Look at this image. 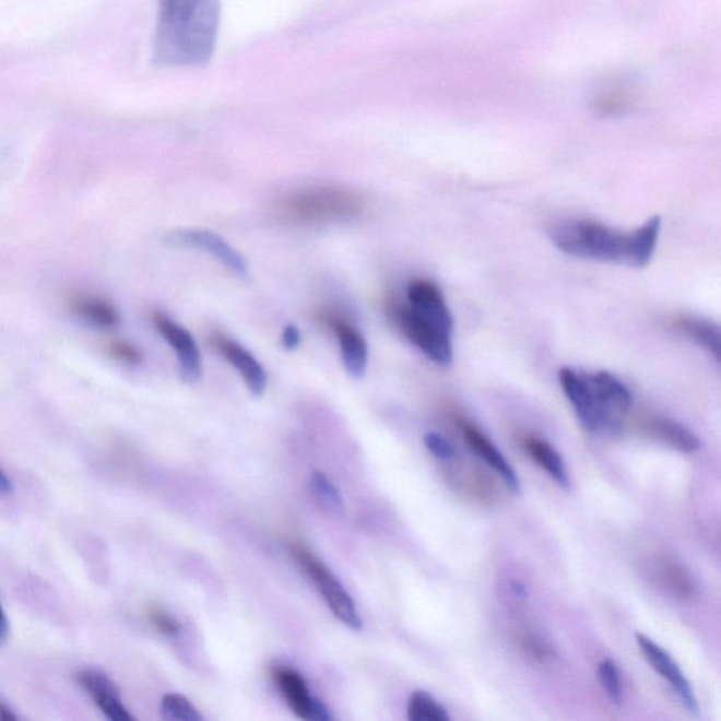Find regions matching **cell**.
Wrapping results in <instances>:
<instances>
[{
  "instance_id": "d6986e66",
  "label": "cell",
  "mask_w": 721,
  "mask_h": 721,
  "mask_svg": "<svg viewBox=\"0 0 721 721\" xmlns=\"http://www.w3.org/2000/svg\"><path fill=\"white\" fill-rule=\"evenodd\" d=\"M525 450H528L529 456L533 458L537 464L543 468L549 476L553 477L555 482L562 488H569V476L567 468H565L563 457L559 456V452L555 450L553 446H549L548 442L540 440L537 437H530L524 441Z\"/></svg>"
},
{
  "instance_id": "7a4b0ae2",
  "label": "cell",
  "mask_w": 721,
  "mask_h": 721,
  "mask_svg": "<svg viewBox=\"0 0 721 721\" xmlns=\"http://www.w3.org/2000/svg\"><path fill=\"white\" fill-rule=\"evenodd\" d=\"M661 218L651 217L633 232L592 221H567L549 227L554 246L565 255L611 264L645 268L654 256Z\"/></svg>"
},
{
  "instance_id": "7c38bea8",
  "label": "cell",
  "mask_w": 721,
  "mask_h": 721,
  "mask_svg": "<svg viewBox=\"0 0 721 721\" xmlns=\"http://www.w3.org/2000/svg\"><path fill=\"white\" fill-rule=\"evenodd\" d=\"M316 318L334 331L339 341L341 358H343L344 367L351 377H364L368 365V345L363 334L354 326L338 318L329 310H319Z\"/></svg>"
},
{
  "instance_id": "484cf974",
  "label": "cell",
  "mask_w": 721,
  "mask_h": 721,
  "mask_svg": "<svg viewBox=\"0 0 721 721\" xmlns=\"http://www.w3.org/2000/svg\"><path fill=\"white\" fill-rule=\"evenodd\" d=\"M425 446L433 456L440 458V460H451L456 456V448L452 447L451 442L435 432L427 433Z\"/></svg>"
},
{
  "instance_id": "5bb4252c",
  "label": "cell",
  "mask_w": 721,
  "mask_h": 721,
  "mask_svg": "<svg viewBox=\"0 0 721 721\" xmlns=\"http://www.w3.org/2000/svg\"><path fill=\"white\" fill-rule=\"evenodd\" d=\"M407 302L418 314L452 333L454 319H452L451 311L448 309L445 296L433 282L426 280L413 281L407 287Z\"/></svg>"
},
{
  "instance_id": "9a60e30c",
  "label": "cell",
  "mask_w": 721,
  "mask_h": 721,
  "mask_svg": "<svg viewBox=\"0 0 721 721\" xmlns=\"http://www.w3.org/2000/svg\"><path fill=\"white\" fill-rule=\"evenodd\" d=\"M462 433H464L466 445L471 447V450L475 454L488 464L492 470L496 472L500 477H504L506 485L510 492L513 494H520V480L518 474L509 461L506 460L505 456L501 454L499 448L489 440L484 433L477 430L476 427L470 425V423H464L462 425Z\"/></svg>"
},
{
  "instance_id": "30bf717a",
  "label": "cell",
  "mask_w": 721,
  "mask_h": 721,
  "mask_svg": "<svg viewBox=\"0 0 721 721\" xmlns=\"http://www.w3.org/2000/svg\"><path fill=\"white\" fill-rule=\"evenodd\" d=\"M272 678L297 718L309 721L331 720L329 709L323 701L310 694L308 684L299 672L287 666H277L272 670Z\"/></svg>"
},
{
  "instance_id": "8fae6325",
  "label": "cell",
  "mask_w": 721,
  "mask_h": 721,
  "mask_svg": "<svg viewBox=\"0 0 721 721\" xmlns=\"http://www.w3.org/2000/svg\"><path fill=\"white\" fill-rule=\"evenodd\" d=\"M209 343L221 354L223 359H226L240 374L252 397L261 398L264 394L268 375L265 368L262 367V364L251 351H248L245 345L228 338V335L218 333V331H213L211 338H209Z\"/></svg>"
},
{
  "instance_id": "6da1fadb",
  "label": "cell",
  "mask_w": 721,
  "mask_h": 721,
  "mask_svg": "<svg viewBox=\"0 0 721 721\" xmlns=\"http://www.w3.org/2000/svg\"><path fill=\"white\" fill-rule=\"evenodd\" d=\"M221 0H158L154 58L157 64L191 68L206 64L216 50Z\"/></svg>"
},
{
  "instance_id": "e0dca14e",
  "label": "cell",
  "mask_w": 721,
  "mask_h": 721,
  "mask_svg": "<svg viewBox=\"0 0 721 721\" xmlns=\"http://www.w3.org/2000/svg\"><path fill=\"white\" fill-rule=\"evenodd\" d=\"M646 432L664 445L674 448L685 454L696 452L700 448V440L681 423L670 418L654 417L647 422Z\"/></svg>"
},
{
  "instance_id": "83f0119b",
  "label": "cell",
  "mask_w": 721,
  "mask_h": 721,
  "mask_svg": "<svg viewBox=\"0 0 721 721\" xmlns=\"http://www.w3.org/2000/svg\"><path fill=\"white\" fill-rule=\"evenodd\" d=\"M0 492L3 496L12 495L14 492L13 482L4 471L0 472Z\"/></svg>"
},
{
  "instance_id": "603a6c76",
  "label": "cell",
  "mask_w": 721,
  "mask_h": 721,
  "mask_svg": "<svg viewBox=\"0 0 721 721\" xmlns=\"http://www.w3.org/2000/svg\"><path fill=\"white\" fill-rule=\"evenodd\" d=\"M105 353L107 357L117 361V363L138 367L144 363L143 350L130 343L128 340L116 339L106 344Z\"/></svg>"
},
{
  "instance_id": "8992f818",
  "label": "cell",
  "mask_w": 721,
  "mask_h": 721,
  "mask_svg": "<svg viewBox=\"0 0 721 721\" xmlns=\"http://www.w3.org/2000/svg\"><path fill=\"white\" fill-rule=\"evenodd\" d=\"M292 554L295 555L296 562L300 564V567L314 581L333 615L351 630H361L363 618H361L353 599H351L339 579L335 578V575L316 555L311 554L309 549L300 547V545L292 548Z\"/></svg>"
},
{
  "instance_id": "44dd1931",
  "label": "cell",
  "mask_w": 721,
  "mask_h": 721,
  "mask_svg": "<svg viewBox=\"0 0 721 721\" xmlns=\"http://www.w3.org/2000/svg\"><path fill=\"white\" fill-rule=\"evenodd\" d=\"M161 718L168 721H202V716L187 696L165 695L161 700Z\"/></svg>"
},
{
  "instance_id": "ac0fdd59",
  "label": "cell",
  "mask_w": 721,
  "mask_h": 721,
  "mask_svg": "<svg viewBox=\"0 0 721 721\" xmlns=\"http://www.w3.org/2000/svg\"><path fill=\"white\" fill-rule=\"evenodd\" d=\"M678 329L713 355L721 365V324L700 318H682L678 320Z\"/></svg>"
},
{
  "instance_id": "f546056e",
  "label": "cell",
  "mask_w": 721,
  "mask_h": 721,
  "mask_svg": "<svg viewBox=\"0 0 721 721\" xmlns=\"http://www.w3.org/2000/svg\"><path fill=\"white\" fill-rule=\"evenodd\" d=\"M0 713H2L3 721H17V716L13 713L9 706L2 701L0 705Z\"/></svg>"
},
{
  "instance_id": "9c48e42d",
  "label": "cell",
  "mask_w": 721,
  "mask_h": 721,
  "mask_svg": "<svg viewBox=\"0 0 721 721\" xmlns=\"http://www.w3.org/2000/svg\"><path fill=\"white\" fill-rule=\"evenodd\" d=\"M636 641L648 664L662 679L669 682L684 708L692 716H698L699 705L694 688H692L690 682L686 679L684 672L681 671L674 658L669 654V651H665L664 648L658 646L655 641H652L646 635H641V633L636 635Z\"/></svg>"
},
{
  "instance_id": "ffe728a7",
  "label": "cell",
  "mask_w": 721,
  "mask_h": 721,
  "mask_svg": "<svg viewBox=\"0 0 721 721\" xmlns=\"http://www.w3.org/2000/svg\"><path fill=\"white\" fill-rule=\"evenodd\" d=\"M407 719L412 721H450L445 706L428 695L427 692H413L407 704Z\"/></svg>"
},
{
  "instance_id": "4316f807",
  "label": "cell",
  "mask_w": 721,
  "mask_h": 721,
  "mask_svg": "<svg viewBox=\"0 0 721 721\" xmlns=\"http://www.w3.org/2000/svg\"><path fill=\"white\" fill-rule=\"evenodd\" d=\"M302 343V334L299 329L294 324L285 326L284 331H282V345L287 351H294L299 347Z\"/></svg>"
},
{
  "instance_id": "2e32d148",
  "label": "cell",
  "mask_w": 721,
  "mask_h": 721,
  "mask_svg": "<svg viewBox=\"0 0 721 721\" xmlns=\"http://www.w3.org/2000/svg\"><path fill=\"white\" fill-rule=\"evenodd\" d=\"M68 309L75 318L99 329H114L120 323V314L114 304L105 297L84 294H74L68 299Z\"/></svg>"
},
{
  "instance_id": "3957f363",
  "label": "cell",
  "mask_w": 721,
  "mask_h": 721,
  "mask_svg": "<svg viewBox=\"0 0 721 721\" xmlns=\"http://www.w3.org/2000/svg\"><path fill=\"white\" fill-rule=\"evenodd\" d=\"M559 383L579 422L589 433L613 436L622 430L633 397L615 375L606 371L584 374L563 368Z\"/></svg>"
},
{
  "instance_id": "277c9868",
  "label": "cell",
  "mask_w": 721,
  "mask_h": 721,
  "mask_svg": "<svg viewBox=\"0 0 721 721\" xmlns=\"http://www.w3.org/2000/svg\"><path fill=\"white\" fill-rule=\"evenodd\" d=\"M274 211L285 222L321 226L358 217L364 202L347 188L306 187L277 198Z\"/></svg>"
},
{
  "instance_id": "f1b7e54d",
  "label": "cell",
  "mask_w": 721,
  "mask_h": 721,
  "mask_svg": "<svg viewBox=\"0 0 721 721\" xmlns=\"http://www.w3.org/2000/svg\"><path fill=\"white\" fill-rule=\"evenodd\" d=\"M9 635H11V626H9V618L7 612L2 611V620H0V642L4 645Z\"/></svg>"
},
{
  "instance_id": "cb8c5ba5",
  "label": "cell",
  "mask_w": 721,
  "mask_h": 721,
  "mask_svg": "<svg viewBox=\"0 0 721 721\" xmlns=\"http://www.w3.org/2000/svg\"><path fill=\"white\" fill-rule=\"evenodd\" d=\"M598 679L601 682L603 690L606 692L608 698L615 701L616 705L622 704L623 686L620 674H618L617 666L612 660H603L598 666Z\"/></svg>"
},
{
  "instance_id": "5b68a950",
  "label": "cell",
  "mask_w": 721,
  "mask_h": 721,
  "mask_svg": "<svg viewBox=\"0 0 721 721\" xmlns=\"http://www.w3.org/2000/svg\"><path fill=\"white\" fill-rule=\"evenodd\" d=\"M388 310L404 338L426 354V357L442 367L452 363L450 331L428 320L409 304H392Z\"/></svg>"
},
{
  "instance_id": "ba28073f",
  "label": "cell",
  "mask_w": 721,
  "mask_h": 721,
  "mask_svg": "<svg viewBox=\"0 0 721 721\" xmlns=\"http://www.w3.org/2000/svg\"><path fill=\"white\" fill-rule=\"evenodd\" d=\"M151 324L177 355L180 377L187 382H197L202 377L203 364L197 341L184 326L155 310L150 315Z\"/></svg>"
},
{
  "instance_id": "7402d4cb",
  "label": "cell",
  "mask_w": 721,
  "mask_h": 721,
  "mask_svg": "<svg viewBox=\"0 0 721 721\" xmlns=\"http://www.w3.org/2000/svg\"><path fill=\"white\" fill-rule=\"evenodd\" d=\"M310 486L320 506L333 511V513H343L344 504L343 499H341L340 492L331 484V481L323 472L314 471L310 477Z\"/></svg>"
},
{
  "instance_id": "4fadbf2b",
  "label": "cell",
  "mask_w": 721,
  "mask_h": 721,
  "mask_svg": "<svg viewBox=\"0 0 721 721\" xmlns=\"http://www.w3.org/2000/svg\"><path fill=\"white\" fill-rule=\"evenodd\" d=\"M75 679L107 719L111 721L133 720V716L120 701L119 689L105 674L95 670H85L78 672Z\"/></svg>"
},
{
  "instance_id": "d4e9b609",
  "label": "cell",
  "mask_w": 721,
  "mask_h": 721,
  "mask_svg": "<svg viewBox=\"0 0 721 721\" xmlns=\"http://www.w3.org/2000/svg\"><path fill=\"white\" fill-rule=\"evenodd\" d=\"M149 622L161 635L177 636L180 631V625L177 618L169 616L161 607H151L147 612Z\"/></svg>"
},
{
  "instance_id": "52a82bcc",
  "label": "cell",
  "mask_w": 721,
  "mask_h": 721,
  "mask_svg": "<svg viewBox=\"0 0 721 721\" xmlns=\"http://www.w3.org/2000/svg\"><path fill=\"white\" fill-rule=\"evenodd\" d=\"M170 247L187 248L206 252L208 256L216 258L223 267L231 270L233 274L246 276L248 274V262L240 251L236 250L231 243L224 240L218 234L208 228L182 227L167 233L164 238Z\"/></svg>"
}]
</instances>
